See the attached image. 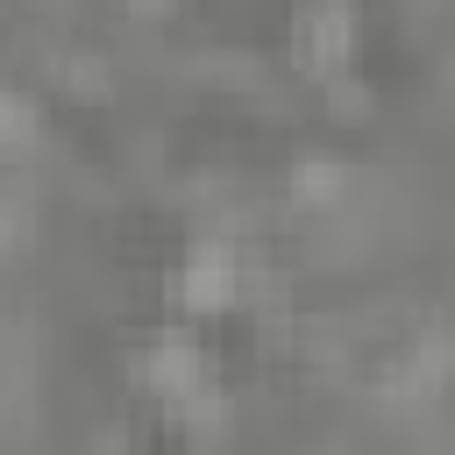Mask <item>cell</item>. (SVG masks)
Here are the masks:
<instances>
[{"label":"cell","instance_id":"cell-1","mask_svg":"<svg viewBox=\"0 0 455 455\" xmlns=\"http://www.w3.org/2000/svg\"><path fill=\"white\" fill-rule=\"evenodd\" d=\"M348 50H355V14H348L341 0H313V7L299 14V28H291V57H299V71H313V78H341V71H348Z\"/></svg>","mask_w":455,"mask_h":455},{"label":"cell","instance_id":"cell-2","mask_svg":"<svg viewBox=\"0 0 455 455\" xmlns=\"http://www.w3.org/2000/svg\"><path fill=\"white\" fill-rule=\"evenodd\" d=\"M455 370V341H448V327H419L412 341H398V355L384 363V391H398V398H427V391H441V377Z\"/></svg>","mask_w":455,"mask_h":455},{"label":"cell","instance_id":"cell-3","mask_svg":"<svg viewBox=\"0 0 455 455\" xmlns=\"http://www.w3.org/2000/svg\"><path fill=\"white\" fill-rule=\"evenodd\" d=\"M178 291H185V306H228L235 291H242V256L228 249V235H199L192 242V256H185V270H178Z\"/></svg>","mask_w":455,"mask_h":455},{"label":"cell","instance_id":"cell-4","mask_svg":"<svg viewBox=\"0 0 455 455\" xmlns=\"http://www.w3.org/2000/svg\"><path fill=\"white\" fill-rule=\"evenodd\" d=\"M142 384H156L164 398H178V391H192L199 377H206V355H199V341L185 334V327H171V334H156L149 348H142Z\"/></svg>","mask_w":455,"mask_h":455},{"label":"cell","instance_id":"cell-5","mask_svg":"<svg viewBox=\"0 0 455 455\" xmlns=\"http://www.w3.org/2000/svg\"><path fill=\"white\" fill-rule=\"evenodd\" d=\"M284 192H291V206H341L348 199V164L341 156H299Z\"/></svg>","mask_w":455,"mask_h":455},{"label":"cell","instance_id":"cell-6","mask_svg":"<svg viewBox=\"0 0 455 455\" xmlns=\"http://www.w3.org/2000/svg\"><path fill=\"white\" fill-rule=\"evenodd\" d=\"M36 100L28 92H14V85H0V149H21V142H36Z\"/></svg>","mask_w":455,"mask_h":455},{"label":"cell","instance_id":"cell-7","mask_svg":"<svg viewBox=\"0 0 455 455\" xmlns=\"http://www.w3.org/2000/svg\"><path fill=\"white\" fill-rule=\"evenodd\" d=\"M21 242H28V192L0 185V249H21Z\"/></svg>","mask_w":455,"mask_h":455},{"label":"cell","instance_id":"cell-8","mask_svg":"<svg viewBox=\"0 0 455 455\" xmlns=\"http://www.w3.org/2000/svg\"><path fill=\"white\" fill-rule=\"evenodd\" d=\"M164 7H171V0H135V14H164Z\"/></svg>","mask_w":455,"mask_h":455}]
</instances>
